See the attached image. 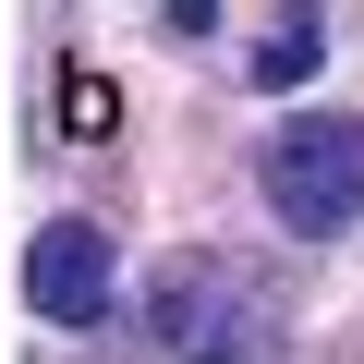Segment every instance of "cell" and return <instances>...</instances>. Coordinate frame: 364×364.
Returning a JSON list of instances; mask_svg holds the SVG:
<instances>
[{
    "label": "cell",
    "mask_w": 364,
    "mask_h": 364,
    "mask_svg": "<svg viewBox=\"0 0 364 364\" xmlns=\"http://www.w3.org/2000/svg\"><path fill=\"white\" fill-rule=\"evenodd\" d=\"M146 328L170 364H267L291 340V291L267 255H231V243H182L146 267Z\"/></svg>",
    "instance_id": "1"
},
{
    "label": "cell",
    "mask_w": 364,
    "mask_h": 364,
    "mask_svg": "<svg viewBox=\"0 0 364 364\" xmlns=\"http://www.w3.org/2000/svg\"><path fill=\"white\" fill-rule=\"evenodd\" d=\"M255 182H267L279 231H304V243L352 231V219H364V122H352V109H304V122H279L267 158H255Z\"/></svg>",
    "instance_id": "2"
},
{
    "label": "cell",
    "mask_w": 364,
    "mask_h": 364,
    "mask_svg": "<svg viewBox=\"0 0 364 364\" xmlns=\"http://www.w3.org/2000/svg\"><path fill=\"white\" fill-rule=\"evenodd\" d=\"M109 291H122V255H109L97 219H49V231L25 243V304H37L49 328H97Z\"/></svg>",
    "instance_id": "3"
},
{
    "label": "cell",
    "mask_w": 364,
    "mask_h": 364,
    "mask_svg": "<svg viewBox=\"0 0 364 364\" xmlns=\"http://www.w3.org/2000/svg\"><path fill=\"white\" fill-rule=\"evenodd\" d=\"M316 61H328V25H316V13H291V25L255 37V85H304Z\"/></svg>",
    "instance_id": "4"
},
{
    "label": "cell",
    "mask_w": 364,
    "mask_h": 364,
    "mask_svg": "<svg viewBox=\"0 0 364 364\" xmlns=\"http://www.w3.org/2000/svg\"><path fill=\"white\" fill-rule=\"evenodd\" d=\"M109 122H122V97H109V73H85V61H61V146H109Z\"/></svg>",
    "instance_id": "5"
}]
</instances>
